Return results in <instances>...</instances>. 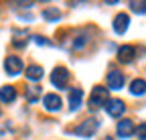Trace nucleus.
Wrapping results in <instances>:
<instances>
[{
	"mask_svg": "<svg viewBox=\"0 0 146 140\" xmlns=\"http://www.w3.org/2000/svg\"><path fill=\"white\" fill-rule=\"evenodd\" d=\"M110 102V94H108V87H102V85H96L94 92H91V98H89V108L91 110H98L102 106Z\"/></svg>",
	"mask_w": 146,
	"mask_h": 140,
	"instance_id": "obj_1",
	"label": "nucleus"
},
{
	"mask_svg": "<svg viewBox=\"0 0 146 140\" xmlns=\"http://www.w3.org/2000/svg\"><path fill=\"white\" fill-rule=\"evenodd\" d=\"M98 128H100V120H96V118H87V120H83L81 124L75 128V134L81 136V138H89V136L96 134Z\"/></svg>",
	"mask_w": 146,
	"mask_h": 140,
	"instance_id": "obj_2",
	"label": "nucleus"
},
{
	"mask_svg": "<svg viewBox=\"0 0 146 140\" xmlns=\"http://www.w3.org/2000/svg\"><path fill=\"white\" fill-rule=\"evenodd\" d=\"M69 81V71L65 67H55L51 71V83L57 87V90H65Z\"/></svg>",
	"mask_w": 146,
	"mask_h": 140,
	"instance_id": "obj_3",
	"label": "nucleus"
},
{
	"mask_svg": "<svg viewBox=\"0 0 146 140\" xmlns=\"http://www.w3.org/2000/svg\"><path fill=\"white\" fill-rule=\"evenodd\" d=\"M23 69H25V65H23V59L21 57H16V55H8L6 59H4V71L8 73V75H18V73H23Z\"/></svg>",
	"mask_w": 146,
	"mask_h": 140,
	"instance_id": "obj_4",
	"label": "nucleus"
},
{
	"mask_svg": "<svg viewBox=\"0 0 146 140\" xmlns=\"http://www.w3.org/2000/svg\"><path fill=\"white\" fill-rule=\"evenodd\" d=\"M116 132H118L120 138L126 140V138H132V134L136 132V126H134V122H132V120H128V118H126V120H120V122H118Z\"/></svg>",
	"mask_w": 146,
	"mask_h": 140,
	"instance_id": "obj_5",
	"label": "nucleus"
},
{
	"mask_svg": "<svg viewBox=\"0 0 146 140\" xmlns=\"http://www.w3.org/2000/svg\"><path fill=\"white\" fill-rule=\"evenodd\" d=\"M124 87V73L118 71V69H112L108 73V90H122Z\"/></svg>",
	"mask_w": 146,
	"mask_h": 140,
	"instance_id": "obj_6",
	"label": "nucleus"
},
{
	"mask_svg": "<svg viewBox=\"0 0 146 140\" xmlns=\"http://www.w3.org/2000/svg\"><path fill=\"white\" fill-rule=\"evenodd\" d=\"M106 112H108V116H112V118H120L126 112V104L122 100H110L106 104Z\"/></svg>",
	"mask_w": 146,
	"mask_h": 140,
	"instance_id": "obj_7",
	"label": "nucleus"
},
{
	"mask_svg": "<svg viewBox=\"0 0 146 140\" xmlns=\"http://www.w3.org/2000/svg\"><path fill=\"white\" fill-rule=\"evenodd\" d=\"M136 57V49L132 45H124L118 49V61L120 63H132Z\"/></svg>",
	"mask_w": 146,
	"mask_h": 140,
	"instance_id": "obj_8",
	"label": "nucleus"
},
{
	"mask_svg": "<svg viewBox=\"0 0 146 140\" xmlns=\"http://www.w3.org/2000/svg\"><path fill=\"white\" fill-rule=\"evenodd\" d=\"M128 27H130V16H128L126 12H120L116 19H114V31L118 35H124L128 31Z\"/></svg>",
	"mask_w": 146,
	"mask_h": 140,
	"instance_id": "obj_9",
	"label": "nucleus"
},
{
	"mask_svg": "<svg viewBox=\"0 0 146 140\" xmlns=\"http://www.w3.org/2000/svg\"><path fill=\"white\" fill-rule=\"evenodd\" d=\"M43 106L49 112H57V110H61V98L57 94H47L43 98Z\"/></svg>",
	"mask_w": 146,
	"mask_h": 140,
	"instance_id": "obj_10",
	"label": "nucleus"
},
{
	"mask_svg": "<svg viewBox=\"0 0 146 140\" xmlns=\"http://www.w3.org/2000/svg\"><path fill=\"white\" fill-rule=\"evenodd\" d=\"M83 102V90H79V87H73V90L69 92V110L75 112Z\"/></svg>",
	"mask_w": 146,
	"mask_h": 140,
	"instance_id": "obj_11",
	"label": "nucleus"
},
{
	"mask_svg": "<svg viewBox=\"0 0 146 140\" xmlns=\"http://www.w3.org/2000/svg\"><path fill=\"white\" fill-rule=\"evenodd\" d=\"M16 100V90L12 85H2L0 87V102L2 104H12Z\"/></svg>",
	"mask_w": 146,
	"mask_h": 140,
	"instance_id": "obj_12",
	"label": "nucleus"
},
{
	"mask_svg": "<svg viewBox=\"0 0 146 140\" xmlns=\"http://www.w3.org/2000/svg\"><path fill=\"white\" fill-rule=\"evenodd\" d=\"M130 94L132 96H144L146 94V81L144 79H134L130 83Z\"/></svg>",
	"mask_w": 146,
	"mask_h": 140,
	"instance_id": "obj_13",
	"label": "nucleus"
},
{
	"mask_svg": "<svg viewBox=\"0 0 146 140\" xmlns=\"http://www.w3.org/2000/svg\"><path fill=\"white\" fill-rule=\"evenodd\" d=\"M43 19L49 21V23H57V21L61 19V10H59V8H55V6L45 8V10H43Z\"/></svg>",
	"mask_w": 146,
	"mask_h": 140,
	"instance_id": "obj_14",
	"label": "nucleus"
},
{
	"mask_svg": "<svg viewBox=\"0 0 146 140\" xmlns=\"http://www.w3.org/2000/svg\"><path fill=\"white\" fill-rule=\"evenodd\" d=\"M41 77H43V67H41V65H31V67L27 69V79L39 81Z\"/></svg>",
	"mask_w": 146,
	"mask_h": 140,
	"instance_id": "obj_15",
	"label": "nucleus"
},
{
	"mask_svg": "<svg viewBox=\"0 0 146 140\" xmlns=\"http://www.w3.org/2000/svg\"><path fill=\"white\" fill-rule=\"evenodd\" d=\"M39 96H41V87H36V85L27 87V102L29 104H35L36 100H39Z\"/></svg>",
	"mask_w": 146,
	"mask_h": 140,
	"instance_id": "obj_16",
	"label": "nucleus"
},
{
	"mask_svg": "<svg viewBox=\"0 0 146 140\" xmlns=\"http://www.w3.org/2000/svg\"><path fill=\"white\" fill-rule=\"evenodd\" d=\"M87 41H89V39H87V35H83V33H81V35H77L75 41H73V49H81V47H85V45H87Z\"/></svg>",
	"mask_w": 146,
	"mask_h": 140,
	"instance_id": "obj_17",
	"label": "nucleus"
},
{
	"mask_svg": "<svg viewBox=\"0 0 146 140\" xmlns=\"http://www.w3.org/2000/svg\"><path fill=\"white\" fill-rule=\"evenodd\" d=\"M130 8H132V12L144 14L146 12V2H130Z\"/></svg>",
	"mask_w": 146,
	"mask_h": 140,
	"instance_id": "obj_18",
	"label": "nucleus"
},
{
	"mask_svg": "<svg viewBox=\"0 0 146 140\" xmlns=\"http://www.w3.org/2000/svg\"><path fill=\"white\" fill-rule=\"evenodd\" d=\"M136 136H138L140 140H146V122H142V124L136 128Z\"/></svg>",
	"mask_w": 146,
	"mask_h": 140,
	"instance_id": "obj_19",
	"label": "nucleus"
},
{
	"mask_svg": "<svg viewBox=\"0 0 146 140\" xmlns=\"http://www.w3.org/2000/svg\"><path fill=\"white\" fill-rule=\"evenodd\" d=\"M33 41H35L36 45H49V41H47L45 37H41V35H36V37H33Z\"/></svg>",
	"mask_w": 146,
	"mask_h": 140,
	"instance_id": "obj_20",
	"label": "nucleus"
},
{
	"mask_svg": "<svg viewBox=\"0 0 146 140\" xmlns=\"http://www.w3.org/2000/svg\"><path fill=\"white\" fill-rule=\"evenodd\" d=\"M104 140H114V138H112V136H108V138H104Z\"/></svg>",
	"mask_w": 146,
	"mask_h": 140,
	"instance_id": "obj_21",
	"label": "nucleus"
}]
</instances>
